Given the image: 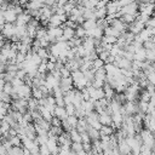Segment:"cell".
<instances>
[{"mask_svg":"<svg viewBox=\"0 0 155 155\" xmlns=\"http://www.w3.org/2000/svg\"><path fill=\"white\" fill-rule=\"evenodd\" d=\"M139 136L142 138L143 144H147V145H149L151 148L155 145V138H154V134H153V132L150 130H148L145 127L142 128V131L139 132Z\"/></svg>","mask_w":155,"mask_h":155,"instance_id":"1","label":"cell"},{"mask_svg":"<svg viewBox=\"0 0 155 155\" xmlns=\"http://www.w3.org/2000/svg\"><path fill=\"white\" fill-rule=\"evenodd\" d=\"M59 87L63 92H67L69 90L74 88V81L71 79V76H65V78H61L59 80Z\"/></svg>","mask_w":155,"mask_h":155,"instance_id":"2","label":"cell"},{"mask_svg":"<svg viewBox=\"0 0 155 155\" xmlns=\"http://www.w3.org/2000/svg\"><path fill=\"white\" fill-rule=\"evenodd\" d=\"M145 28V24L143 23V22H140L139 19H134L132 23H130V24H127V30H130V31H132L133 34H138L142 29H144Z\"/></svg>","mask_w":155,"mask_h":155,"instance_id":"3","label":"cell"},{"mask_svg":"<svg viewBox=\"0 0 155 155\" xmlns=\"http://www.w3.org/2000/svg\"><path fill=\"white\" fill-rule=\"evenodd\" d=\"M15 91L18 92L19 97H23V98H29L31 97V86L27 85V84H23L22 86L19 87H13Z\"/></svg>","mask_w":155,"mask_h":155,"instance_id":"4","label":"cell"},{"mask_svg":"<svg viewBox=\"0 0 155 155\" xmlns=\"http://www.w3.org/2000/svg\"><path fill=\"white\" fill-rule=\"evenodd\" d=\"M15 28H16V24L15 23H5L4 24V27H2V29H1V34L4 35V38L5 39H8L10 40V38L15 34Z\"/></svg>","mask_w":155,"mask_h":155,"instance_id":"5","label":"cell"},{"mask_svg":"<svg viewBox=\"0 0 155 155\" xmlns=\"http://www.w3.org/2000/svg\"><path fill=\"white\" fill-rule=\"evenodd\" d=\"M105 8H107V13L108 15H116L120 11V6H119L117 0L116 1H108Z\"/></svg>","mask_w":155,"mask_h":155,"instance_id":"6","label":"cell"},{"mask_svg":"<svg viewBox=\"0 0 155 155\" xmlns=\"http://www.w3.org/2000/svg\"><path fill=\"white\" fill-rule=\"evenodd\" d=\"M87 133H88V137H90L91 143L101 139L99 130H97V128H94V127H92V126H88V128H87Z\"/></svg>","mask_w":155,"mask_h":155,"instance_id":"7","label":"cell"},{"mask_svg":"<svg viewBox=\"0 0 155 155\" xmlns=\"http://www.w3.org/2000/svg\"><path fill=\"white\" fill-rule=\"evenodd\" d=\"M117 144H119V151H120V154H131V148H130V144H128V142H127L126 138L119 140Z\"/></svg>","mask_w":155,"mask_h":155,"instance_id":"8","label":"cell"},{"mask_svg":"<svg viewBox=\"0 0 155 155\" xmlns=\"http://www.w3.org/2000/svg\"><path fill=\"white\" fill-rule=\"evenodd\" d=\"M99 121L102 125H113V119H111V114H109L108 111H102L99 113Z\"/></svg>","mask_w":155,"mask_h":155,"instance_id":"9","label":"cell"},{"mask_svg":"<svg viewBox=\"0 0 155 155\" xmlns=\"http://www.w3.org/2000/svg\"><path fill=\"white\" fill-rule=\"evenodd\" d=\"M53 115L57 116V117H59L61 120L65 119V117L68 116V113H67V110H65V105H64V107L56 105V107H54V110H53Z\"/></svg>","mask_w":155,"mask_h":155,"instance_id":"10","label":"cell"},{"mask_svg":"<svg viewBox=\"0 0 155 155\" xmlns=\"http://www.w3.org/2000/svg\"><path fill=\"white\" fill-rule=\"evenodd\" d=\"M4 18H5V23H15L17 19V15L15 13L13 10H5L4 11Z\"/></svg>","mask_w":155,"mask_h":155,"instance_id":"11","label":"cell"},{"mask_svg":"<svg viewBox=\"0 0 155 155\" xmlns=\"http://www.w3.org/2000/svg\"><path fill=\"white\" fill-rule=\"evenodd\" d=\"M70 150H71V154H85L86 153L84 150L82 142H73L70 145Z\"/></svg>","mask_w":155,"mask_h":155,"instance_id":"12","label":"cell"},{"mask_svg":"<svg viewBox=\"0 0 155 155\" xmlns=\"http://www.w3.org/2000/svg\"><path fill=\"white\" fill-rule=\"evenodd\" d=\"M30 15H28L25 11H23L22 13H19V15H17V19H16V24H27L28 22H29V19H30Z\"/></svg>","mask_w":155,"mask_h":155,"instance_id":"13","label":"cell"},{"mask_svg":"<svg viewBox=\"0 0 155 155\" xmlns=\"http://www.w3.org/2000/svg\"><path fill=\"white\" fill-rule=\"evenodd\" d=\"M62 28H63V36L67 40H70L71 38L75 36V28H70V27H67L64 24H62Z\"/></svg>","mask_w":155,"mask_h":155,"instance_id":"14","label":"cell"},{"mask_svg":"<svg viewBox=\"0 0 155 155\" xmlns=\"http://www.w3.org/2000/svg\"><path fill=\"white\" fill-rule=\"evenodd\" d=\"M103 90H104L105 98H108V99H111V98H113V96H114V93L116 92V91H115V88H113L108 82H105V84L103 85Z\"/></svg>","mask_w":155,"mask_h":155,"instance_id":"15","label":"cell"},{"mask_svg":"<svg viewBox=\"0 0 155 155\" xmlns=\"http://www.w3.org/2000/svg\"><path fill=\"white\" fill-rule=\"evenodd\" d=\"M28 108H29V110L31 111V110H36V109H39L40 108V104H39V99L38 98H35V97H29L28 98Z\"/></svg>","mask_w":155,"mask_h":155,"instance_id":"16","label":"cell"},{"mask_svg":"<svg viewBox=\"0 0 155 155\" xmlns=\"http://www.w3.org/2000/svg\"><path fill=\"white\" fill-rule=\"evenodd\" d=\"M63 132H64V130H63L62 126H51V128L48 131V134L52 136V137H57L58 138Z\"/></svg>","mask_w":155,"mask_h":155,"instance_id":"17","label":"cell"},{"mask_svg":"<svg viewBox=\"0 0 155 155\" xmlns=\"http://www.w3.org/2000/svg\"><path fill=\"white\" fill-rule=\"evenodd\" d=\"M134 59H137V61H145L147 59V50L144 47L138 48L134 52Z\"/></svg>","mask_w":155,"mask_h":155,"instance_id":"18","label":"cell"},{"mask_svg":"<svg viewBox=\"0 0 155 155\" xmlns=\"http://www.w3.org/2000/svg\"><path fill=\"white\" fill-rule=\"evenodd\" d=\"M120 34H121V33H120L117 29H115L114 27H111V25H108V27L104 29V35H110V36H116V38H119Z\"/></svg>","mask_w":155,"mask_h":155,"instance_id":"19","label":"cell"},{"mask_svg":"<svg viewBox=\"0 0 155 155\" xmlns=\"http://www.w3.org/2000/svg\"><path fill=\"white\" fill-rule=\"evenodd\" d=\"M84 76H85V79H86L87 84H88V85H92V82H93V80H94V70H93V69L85 70V71H84ZM88 85H87V86H88Z\"/></svg>","mask_w":155,"mask_h":155,"instance_id":"20","label":"cell"},{"mask_svg":"<svg viewBox=\"0 0 155 155\" xmlns=\"http://www.w3.org/2000/svg\"><path fill=\"white\" fill-rule=\"evenodd\" d=\"M94 13H96V19H103L107 17V8L105 7H101V8H94Z\"/></svg>","mask_w":155,"mask_h":155,"instance_id":"21","label":"cell"},{"mask_svg":"<svg viewBox=\"0 0 155 155\" xmlns=\"http://www.w3.org/2000/svg\"><path fill=\"white\" fill-rule=\"evenodd\" d=\"M69 134H70V138H71L73 142H82V139H81V133H80L76 128H73V130L69 132Z\"/></svg>","mask_w":155,"mask_h":155,"instance_id":"22","label":"cell"},{"mask_svg":"<svg viewBox=\"0 0 155 155\" xmlns=\"http://www.w3.org/2000/svg\"><path fill=\"white\" fill-rule=\"evenodd\" d=\"M75 36L84 39L86 36V29L82 27V24H78V27L75 28Z\"/></svg>","mask_w":155,"mask_h":155,"instance_id":"23","label":"cell"},{"mask_svg":"<svg viewBox=\"0 0 155 155\" xmlns=\"http://www.w3.org/2000/svg\"><path fill=\"white\" fill-rule=\"evenodd\" d=\"M7 154H13V155H22L24 154L23 151V145H13L8 151Z\"/></svg>","mask_w":155,"mask_h":155,"instance_id":"24","label":"cell"},{"mask_svg":"<svg viewBox=\"0 0 155 155\" xmlns=\"http://www.w3.org/2000/svg\"><path fill=\"white\" fill-rule=\"evenodd\" d=\"M0 101H2V102H5V103H10V104H11V102H12L11 94H10V93H7V92H5L4 90H1V91H0Z\"/></svg>","mask_w":155,"mask_h":155,"instance_id":"25","label":"cell"},{"mask_svg":"<svg viewBox=\"0 0 155 155\" xmlns=\"http://www.w3.org/2000/svg\"><path fill=\"white\" fill-rule=\"evenodd\" d=\"M136 17L137 16H133V15H130V13H124L120 18L125 22V23H127V24H130V23H132L134 19H136Z\"/></svg>","mask_w":155,"mask_h":155,"instance_id":"26","label":"cell"},{"mask_svg":"<svg viewBox=\"0 0 155 155\" xmlns=\"http://www.w3.org/2000/svg\"><path fill=\"white\" fill-rule=\"evenodd\" d=\"M104 64H105V62L102 58L97 57L94 61H92V69H98L101 67H104Z\"/></svg>","mask_w":155,"mask_h":155,"instance_id":"27","label":"cell"},{"mask_svg":"<svg viewBox=\"0 0 155 155\" xmlns=\"http://www.w3.org/2000/svg\"><path fill=\"white\" fill-rule=\"evenodd\" d=\"M31 96L38 99L42 98V90L40 87H31Z\"/></svg>","mask_w":155,"mask_h":155,"instance_id":"28","label":"cell"},{"mask_svg":"<svg viewBox=\"0 0 155 155\" xmlns=\"http://www.w3.org/2000/svg\"><path fill=\"white\" fill-rule=\"evenodd\" d=\"M143 47H144L145 50H155V44L153 42L151 39H148V40H145V41L143 42Z\"/></svg>","mask_w":155,"mask_h":155,"instance_id":"29","label":"cell"},{"mask_svg":"<svg viewBox=\"0 0 155 155\" xmlns=\"http://www.w3.org/2000/svg\"><path fill=\"white\" fill-rule=\"evenodd\" d=\"M10 142H11L12 145H23V144H22V139H21V137H19L18 134L12 136V138H11Z\"/></svg>","mask_w":155,"mask_h":155,"instance_id":"30","label":"cell"},{"mask_svg":"<svg viewBox=\"0 0 155 155\" xmlns=\"http://www.w3.org/2000/svg\"><path fill=\"white\" fill-rule=\"evenodd\" d=\"M153 153V148L151 147H149V145H147V144H142V147H140V154H151Z\"/></svg>","mask_w":155,"mask_h":155,"instance_id":"31","label":"cell"},{"mask_svg":"<svg viewBox=\"0 0 155 155\" xmlns=\"http://www.w3.org/2000/svg\"><path fill=\"white\" fill-rule=\"evenodd\" d=\"M65 110H67L68 115H75V105L73 103L65 104Z\"/></svg>","mask_w":155,"mask_h":155,"instance_id":"32","label":"cell"},{"mask_svg":"<svg viewBox=\"0 0 155 155\" xmlns=\"http://www.w3.org/2000/svg\"><path fill=\"white\" fill-rule=\"evenodd\" d=\"M25 61V53H23V52H17V54H16V63H23Z\"/></svg>","mask_w":155,"mask_h":155,"instance_id":"33","label":"cell"},{"mask_svg":"<svg viewBox=\"0 0 155 155\" xmlns=\"http://www.w3.org/2000/svg\"><path fill=\"white\" fill-rule=\"evenodd\" d=\"M109 56H110V51H109V50H103L102 52H99V53H98V57H99V58H102L104 62H105V59H107Z\"/></svg>","mask_w":155,"mask_h":155,"instance_id":"34","label":"cell"},{"mask_svg":"<svg viewBox=\"0 0 155 155\" xmlns=\"http://www.w3.org/2000/svg\"><path fill=\"white\" fill-rule=\"evenodd\" d=\"M59 73H61V76H62V78H65V76H70V75H71V71H70L65 65L59 70Z\"/></svg>","mask_w":155,"mask_h":155,"instance_id":"35","label":"cell"},{"mask_svg":"<svg viewBox=\"0 0 155 155\" xmlns=\"http://www.w3.org/2000/svg\"><path fill=\"white\" fill-rule=\"evenodd\" d=\"M51 125L52 126H62V120L59 119V117H57V116H52V119H51Z\"/></svg>","mask_w":155,"mask_h":155,"instance_id":"36","label":"cell"},{"mask_svg":"<svg viewBox=\"0 0 155 155\" xmlns=\"http://www.w3.org/2000/svg\"><path fill=\"white\" fill-rule=\"evenodd\" d=\"M2 90H4L5 92H7V93H11V92L13 91V85H12V82H5Z\"/></svg>","mask_w":155,"mask_h":155,"instance_id":"37","label":"cell"},{"mask_svg":"<svg viewBox=\"0 0 155 155\" xmlns=\"http://www.w3.org/2000/svg\"><path fill=\"white\" fill-rule=\"evenodd\" d=\"M40 154H51L48 147L46 145V143L45 144H40Z\"/></svg>","mask_w":155,"mask_h":155,"instance_id":"38","label":"cell"},{"mask_svg":"<svg viewBox=\"0 0 155 155\" xmlns=\"http://www.w3.org/2000/svg\"><path fill=\"white\" fill-rule=\"evenodd\" d=\"M5 41H6V39L4 38V35H1V36H0V52H1V48H2V46H4V44H5Z\"/></svg>","mask_w":155,"mask_h":155,"instance_id":"39","label":"cell"},{"mask_svg":"<svg viewBox=\"0 0 155 155\" xmlns=\"http://www.w3.org/2000/svg\"><path fill=\"white\" fill-rule=\"evenodd\" d=\"M150 39H151V40H153V42L155 44V35H151V38H150Z\"/></svg>","mask_w":155,"mask_h":155,"instance_id":"40","label":"cell"},{"mask_svg":"<svg viewBox=\"0 0 155 155\" xmlns=\"http://www.w3.org/2000/svg\"><path fill=\"white\" fill-rule=\"evenodd\" d=\"M4 1H5V2H8V4H10V2H12V0H4Z\"/></svg>","mask_w":155,"mask_h":155,"instance_id":"41","label":"cell"},{"mask_svg":"<svg viewBox=\"0 0 155 155\" xmlns=\"http://www.w3.org/2000/svg\"><path fill=\"white\" fill-rule=\"evenodd\" d=\"M2 2H4V0H0V7H1V5H2Z\"/></svg>","mask_w":155,"mask_h":155,"instance_id":"42","label":"cell"},{"mask_svg":"<svg viewBox=\"0 0 155 155\" xmlns=\"http://www.w3.org/2000/svg\"><path fill=\"white\" fill-rule=\"evenodd\" d=\"M153 134H154V138H155V131H154V132H153Z\"/></svg>","mask_w":155,"mask_h":155,"instance_id":"43","label":"cell"},{"mask_svg":"<svg viewBox=\"0 0 155 155\" xmlns=\"http://www.w3.org/2000/svg\"><path fill=\"white\" fill-rule=\"evenodd\" d=\"M108 1H116V0H108Z\"/></svg>","mask_w":155,"mask_h":155,"instance_id":"44","label":"cell"},{"mask_svg":"<svg viewBox=\"0 0 155 155\" xmlns=\"http://www.w3.org/2000/svg\"><path fill=\"white\" fill-rule=\"evenodd\" d=\"M1 35H2V34H1V30H0V36H1Z\"/></svg>","mask_w":155,"mask_h":155,"instance_id":"45","label":"cell"},{"mask_svg":"<svg viewBox=\"0 0 155 155\" xmlns=\"http://www.w3.org/2000/svg\"><path fill=\"white\" fill-rule=\"evenodd\" d=\"M154 4H155V1H154Z\"/></svg>","mask_w":155,"mask_h":155,"instance_id":"46","label":"cell"}]
</instances>
